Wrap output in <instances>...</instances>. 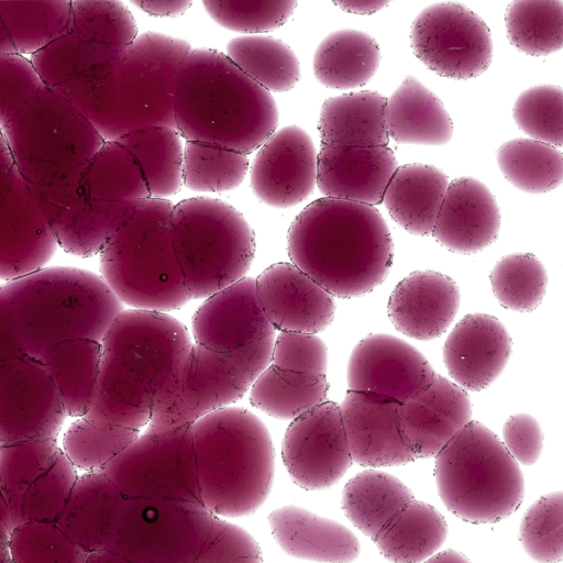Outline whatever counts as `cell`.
Returning a JSON list of instances; mask_svg holds the SVG:
<instances>
[{"label": "cell", "mask_w": 563, "mask_h": 563, "mask_svg": "<svg viewBox=\"0 0 563 563\" xmlns=\"http://www.w3.org/2000/svg\"><path fill=\"white\" fill-rule=\"evenodd\" d=\"M287 251L290 263L340 298L373 290L394 260L389 229L376 208L329 197L297 214L287 232Z\"/></svg>", "instance_id": "6da1fadb"}, {"label": "cell", "mask_w": 563, "mask_h": 563, "mask_svg": "<svg viewBox=\"0 0 563 563\" xmlns=\"http://www.w3.org/2000/svg\"><path fill=\"white\" fill-rule=\"evenodd\" d=\"M191 344L186 327L168 313L123 309L100 341L96 389L84 416L146 428L154 396Z\"/></svg>", "instance_id": "7a4b0ae2"}, {"label": "cell", "mask_w": 563, "mask_h": 563, "mask_svg": "<svg viewBox=\"0 0 563 563\" xmlns=\"http://www.w3.org/2000/svg\"><path fill=\"white\" fill-rule=\"evenodd\" d=\"M175 129L186 141L250 154L276 131L272 93L217 49L192 48L175 90Z\"/></svg>", "instance_id": "3957f363"}, {"label": "cell", "mask_w": 563, "mask_h": 563, "mask_svg": "<svg viewBox=\"0 0 563 563\" xmlns=\"http://www.w3.org/2000/svg\"><path fill=\"white\" fill-rule=\"evenodd\" d=\"M0 305L11 318L23 353L37 360L63 341L100 342L123 310L100 275L69 266L44 267L3 283Z\"/></svg>", "instance_id": "277c9868"}, {"label": "cell", "mask_w": 563, "mask_h": 563, "mask_svg": "<svg viewBox=\"0 0 563 563\" xmlns=\"http://www.w3.org/2000/svg\"><path fill=\"white\" fill-rule=\"evenodd\" d=\"M179 37L145 32L88 76L89 113L108 141L148 126L175 128L178 70L191 52Z\"/></svg>", "instance_id": "5b68a950"}, {"label": "cell", "mask_w": 563, "mask_h": 563, "mask_svg": "<svg viewBox=\"0 0 563 563\" xmlns=\"http://www.w3.org/2000/svg\"><path fill=\"white\" fill-rule=\"evenodd\" d=\"M202 505L217 517L255 512L268 497L275 452L264 422L245 408L224 407L192 423Z\"/></svg>", "instance_id": "8992f818"}, {"label": "cell", "mask_w": 563, "mask_h": 563, "mask_svg": "<svg viewBox=\"0 0 563 563\" xmlns=\"http://www.w3.org/2000/svg\"><path fill=\"white\" fill-rule=\"evenodd\" d=\"M168 199L139 201L100 254V276L130 309L168 312L191 298L175 253Z\"/></svg>", "instance_id": "52a82bcc"}, {"label": "cell", "mask_w": 563, "mask_h": 563, "mask_svg": "<svg viewBox=\"0 0 563 563\" xmlns=\"http://www.w3.org/2000/svg\"><path fill=\"white\" fill-rule=\"evenodd\" d=\"M434 478L444 506L471 523H495L515 512L525 478L501 440L470 421L435 455Z\"/></svg>", "instance_id": "ba28073f"}, {"label": "cell", "mask_w": 563, "mask_h": 563, "mask_svg": "<svg viewBox=\"0 0 563 563\" xmlns=\"http://www.w3.org/2000/svg\"><path fill=\"white\" fill-rule=\"evenodd\" d=\"M170 230L187 291L209 298L245 278L255 235L244 216L227 201L187 198L173 206Z\"/></svg>", "instance_id": "9c48e42d"}, {"label": "cell", "mask_w": 563, "mask_h": 563, "mask_svg": "<svg viewBox=\"0 0 563 563\" xmlns=\"http://www.w3.org/2000/svg\"><path fill=\"white\" fill-rule=\"evenodd\" d=\"M217 518L201 504L126 500L102 549L130 563H194Z\"/></svg>", "instance_id": "30bf717a"}, {"label": "cell", "mask_w": 563, "mask_h": 563, "mask_svg": "<svg viewBox=\"0 0 563 563\" xmlns=\"http://www.w3.org/2000/svg\"><path fill=\"white\" fill-rule=\"evenodd\" d=\"M195 343L222 357L250 389L271 363L276 330L264 314L255 280L245 277L214 294L196 310Z\"/></svg>", "instance_id": "8fae6325"}, {"label": "cell", "mask_w": 563, "mask_h": 563, "mask_svg": "<svg viewBox=\"0 0 563 563\" xmlns=\"http://www.w3.org/2000/svg\"><path fill=\"white\" fill-rule=\"evenodd\" d=\"M103 471L126 500L163 499L202 505L192 424L140 434Z\"/></svg>", "instance_id": "7c38bea8"}, {"label": "cell", "mask_w": 563, "mask_h": 563, "mask_svg": "<svg viewBox=\"0 0 563 563\" xmlns=\"http://www.w3.org/2000/svg\"><path fill=\"white\" fill-rule=\"evenodd\" d=\"M249 391L218 354L192 343L153 398L146 433L189 426L238 401Z\"/></svg>", "instance_id": "4fadbf2b"}, {"label": "cell", "mask_w": 563, "mask_h": 563, "mask_svg": "<svg viewBox=\"0 0 563 563\" xmlns=\"http://www.w3.org/2000/svg\"><path fill=\"white\" fill-rule=\"evenodd\" d=\"M413 54L439 76L465 80L482 75L493 59V40L486 23L459 2L424 8L410 27Z\"/></svg>", "instance_id": "5bb4252c"}, {"label": "cell", "mask_w": 563, "mask_h": 563, "mask_svg": "<svg viewBox=\"0 0 563 563\" xmlns=\"http://www.w3.org/2000/svg\"><path fill=\"white\" fill-rule=\"evenodd\" d=\"M66 413L47 368L22 354L0 375V446L57 440Z\"/></svg>", "instance_id": "9a60e30c"}, {"label": "cell", "mask_w": 563, "mask_h": 563, "mask_svg": "<svg viewBox=\"0 0 563 563\" xmlns=\"http://www.w3.org/2000/svg\"><path fill=\"white\" fill-rule=\"evenodd\" d=\"M282 459L292 482L307 490L333 486L353 461L340 405L325 400L292 419L282 443Z\"/></svg>", "instance_id": "2e32d148"}, {"label": "cell", "mask_w": 563, "mask_h": 563, "mask_svg": "<svg viewBox=\"0 0 563 563\" xmlns=\"http://www.w3.org/2000/svg\"><path fill=\"white\" fill-rule=\"evenodd\" d=\"M317 155L302 128L290 124L276 130L252 162L250 184L254 196L277 209L305 201L317 185Z\"/></svg>", "instance_id": "e0dca14e"}, {"label": "cell", "mask_w": 563, "mask_h": 563, "mask_svg": "<svg viewBox=\"0 0 563 563\" xmlns=\"http://www.w3.org/2000/svg\"><path fill=\"white\" fill-rule=\"evenodd\" d=\"M435 375L428 360L408 342L373 333L353 349L347 363L349 390L368 391L402 402Z\"/></svg>", "instance_id": "ac0fdd59"}, {"label": "cell", "mask_w": 563, "mask_h": 563, "mask_svg": "<svg viewBox=\"0 0 563 563\" xmlns=\"http://www.w3.org/2000/svg\"><path fill=\"white\" fill-rule=\"evenodd\" d=\"M255 280L258 303L275 330L317 334L333 321V296L292 263H275Z\"/></svg>", "instance_id": "d6986e66"}, {"label": "cell", "mask_w": 563, "mask_h": 563, "mask_svg": "<svg viewBox=\"0 0 563 563\" xmlns=\"http://www.w3.org/2000/svg\"><path fill=\"white\" fill-rule=\"evenodd\" d=\"M352 461L364 467L415 461L400 426V402L368 391L347 390L340 405Z\"/></svg>", "instance_id": "ffe728a7"}, {"label": "cell", "mask_w": 563, "mask_h": 563, "mask_svg": "<svg viewBox=\"0 0 563 563\" xmlns=\"http://www.w3.org/2000/svg\"><path fill=\"white\" fill-rule=\"evenodd\" d=\"M400 426L415 459L435 456L472 421V404L466 390L435 373L399 409Z\"/></svg>", "instance_id": "44dd1931"}, {"label": "cell", "mask_w": 563, "mask_h": 563, "mask_svg": "<svg viewBox=\"0 0 563 563\" xmlns=\"http://www.w3.org/2000/svg\"><path fill=\"white\" fill-rule=\"evenodd\" d=\"M512 350L505 325L486 313H468L453 328L443 345V362L464 390L486 389L506 367Z\"/></svg>", "instance_id": "7402d4cb"}, {"label": "cell", "mask_w": 563, "mask_h": 563, "mask_svg": "<svg viewBox=\"0 0 563 563\" xmlns=\"http://www.w3.org/2000/svg\"><path fill=\"white\" fill-rule=\"evenodd\" d=\"M500 210L495 196L478 179L459 177L449 183L432 236L446 250L474 254L495 242Z\"/></svg>", "instance_id": "603a6c76"}, {"label": "cell", "mask_w": 563, "mask_h": 563, "mask_svg": "<svg viewBox=\"0 0 563 563\" xmlns=\"http://www.w3.org/2000/svg\"><path fill=\"white\" fill-rule=\"evenodd\" d=\"M398 163L388 146L321 145L317 155V186L324 197L375 206Z\"/></svg>", "instance_id": "cb8c5ba5"}, {"label": "cell", "mask_w": 563, "mask_h": 563, "mask_svg": "<svg viewBox=\"0 0 563 563\" xmlns=\"http://www.w3.org/2000/svg\"><path fill=\"white\" fill-rule=\"evenodd\" d=\"M460 307V288L448 275L416 271L400 280L389 296L387 311L402 334L430 341L442 335Z\"/></svg>", "instance_id": "d4e9b609"}, {"label": "cell", "mask_w": 563, "mask_h": 563, "mask_svg": "<svg viewBox=\"0 0 563 563\" xmlns=\"http://www.w3.org/2000/svg\"><path fill=\"white\" fill-rule=\"evenodd\" d=\"M272 536L288 555L320 563H351L360 541L342 523L296 505H285L267 517Z\"/></svg>", "instance_id": "484cf974"}, {"label": "cell", "mask_w": 563, "mask_h": 563, "mask_svg": "<svg viewBox=\"0 0 563 563\" xmlns=\"http://www.w3.org/2000/svg\"><path fill=\"white\" fill-rule=\"evenodd\" d=\"M125 501L104 471L78 473L56 525L87 553L100 550Z\"/></svg>", "instance_id": "4316f807"}, {"label": "cell", "mask_w": 563, "mask_h": 563, "mask_svg": "<svg viewBox=\"0 0 563 563\" xmlns=\"http://www.w3.org/2000/svg\"><path fill=\"white\" fill-rule=\"evenodd\" d=\"M449 178L438 167L411 163L398 166L382 202L391 219L407 232L432 235Z\"/></svg>", "instance_id": "83f0119b"}, {"label": "cell", "mask_w": 563, "mask_h": 563, "mask_svg": "<svg viewBox=\"0 0 563 563\" xmlns=\"http://www.w3.org/2000/svg\"><path fill=\"white\" fill-rule=\"evenodd\" d=\"M388 136L400 144L443 145L453 122L442 101L413 76H407L386 99Z\"/></svg>", "instance_id": "f1b7e54d"}, {"label": "cell", "mask_w": 563, "mask_h": 563, "mask_svg": "<svg viewBox=\"0 0 563 563\" xmlns=\"http://www.w3.org/2000/svg\"><path fill=\"white\" fill-rule=\"evenodd\" d=\"M386 98L377 91L349 92L328 98L320 110L321 145L387 146Z\"/></svg>", "instance_id": "f546056e"}, {"label": "cell", "mask_w": 563, "mask_h": 563, "mask_svg": "<svg viewBox=\"0 0 563 563\" xmlns=\"http://www.w3.org/2000/svg\"><path fill=\"white\" fill-rule=\"evenodd\" d=\"M380 63V48L366 32L342 29L327 35L312 58L316 79L332 89L346 90L364 86Z\"/></svg>", "instance_id": "4dcf8cb0"}, {"label": "cell", "mask_w": 563, "mask_h": 563, "mask_svg": "<svg viewBox=\"0 0 563 563\" xmlns=\"http://www.w3.org/2000/svg\"><path fill=\"white\" fill-rule=\"evenodd\" d=\"M448 537V523L433 506L412 499L373 539L390 563H421L433 555Z\"/></svg>", "instance_id": "1f68e13d"}, {"label": "cell", "mask_w": 563, "mask_h": 563, "mask_svg": "<svg viewBox=\"0 0 563 563\" xmlns=\"http://www.w3.org/2000/svg\"><path fill=\"white\" fill-rule=\"evenodd\" d=\"M413 498L397 477L376 470L357 473L342 490L346 518L372 540Z\"/></svg>", "instance_id": "d6a6232c"}, {"label": "cell", "mask_w": 563, "mask_h": 563, "mask_svg": "<svg viewBox=\"0 0 563 563\" xmlns=\"http://www.w3.org/2000/svg\"><path fill=\"white\" fill-rule=\"evenodd\" d=\"M100 342L90 339L63 341L41 358L59 394L67 418L84 416L92 401L99 363Z\"/></svg>", "instance_id": "836d02e7"}, {"label": "cell", "mask_w": 563, "mask_h": 563, "mask_svg": "<svg viewBox=\"0 0 563 563\" xmlns=\"http://www.w3.org/2000/svg\"><path fill=\"white\" fill-rule=\"evenodd\" d=\"M136 161L150 197L167 199L183 186L184 148L175 128L148 126L117 140Z\"/></svg>", "instance_id": "e575fe53"}, {"label": "cell", "mask_w": 563, "mask_h": 563, "mask_svg": "<svg viewBox=\"0 0 563 563\" xmlns=\"http://www.w3.org/2000/svg\"><path fill=\"white\" fill-rule=\"evenodd\" d=\"M225 55L246 76L268 92L294 89L301 78L300 62L292 48L268 35H242L227 45Z\"/></svg>", "instance_id": "d590c367"}, {"label": "cell", "mask_w": 563, "mask_h": 563, "mask_svg": "<svg viewBox=\"0 0 563 563\" xmlns=\"http://www.w3.org/2000/svg\"><path fill=\"white\" fill-rule=\"evenodd\" d=\"M250 402L262 412L283 420H292L327 400V376L278 368L272 364L250 387Z\"/></svg>", "instance_id": "8d00e7d4"}, {"label": "cell", "mask_w": 563, "mask_h": 563, "mask_svg": "<svg viewBox=\"0 0 563 563\" xmlns=\"http://www.w3.org/2000/svg\"><path fill=\"white\" fill-rule=\"evenodd\" d=\"M496 158L504 177L525 192L545 194L562 183V152L549 144L532 139H512L499 146Z\"/></svg>", "instance_id": "74e56055"}, {"label": "cell", "mask_w": 563, "mask_h": 563, "mask_svg": "<svg viewBox=\"0 0 563 563\" xmlns=\"http://www.w3.org/2000/svg\"><path fill=\"white\" fill-rule=\"evenodd\" d=\"M140 434L135 429L81 416L64 429L59 446L78 473L97 472L103 471Z\"/></svg>", "instance_id": "f35d334b"}, {"label": "cell", "mask_w": 563, "mask_h": 563, "mask_svg": "<svg viewBox=\"0 0 563 563\" xmlns=\"http://www.w3.org/2000/svg\"><path fill=\"white\" fill-rule=\"evenodd\" d=\"M507 37L512 46L531 56L558 52L563 43V2L512 1L505 12Z\"/></svg>", "instance_id": "ab89813d"}, {"label": "cell", "mask_w": 563, "mask_h": 563, "mask_svg": "<svg viewBox=\"0 0 563 563\" xmlns=\"http://www.w3.org/2000/svg\"><path fill=\"white\" fill-rule=\"evenodd\" d=\"M250 168L246 154L216 145L186 141L183 185L196 192H224L239 187Z\"/></svg>", "instance_id": "60d3db41"}, {"label": "cell", "mask_w": 563, "mask_h": 563, "mask_svg": "<svg viewBox=\"0 0 563 563\" xmlns=\"http://www.w3.org/2000/svg\"><path fill=\"white\" fill-rule=\"evenodd\" d=\"M489 280L500 306L517 312H530L544 298L548 274L536 255L512 253L495 264Z\"/></svg>", "instance_id": "b9f144b4"}, {"label": "cell", "mask_w": 563, "mask_h": 563, "mask_svg": "<svg viewBox=\"0 0 563 563\" xmlns=\"http://www.w3.org/2000/svg\"><path fill=\"white\" fill-rule=\"evenodd\" d=\"M77 477V470L60 449L47 470L23 492L12 528L23 522L56 523Z\"/></svg>", "instance_id": "7bdbcfd3"}, {"label": "cell", "mask_w": 563, "mask_h": 563, "mask_svg": "<svg viewBox=\"0 0 563 563\" xmlns=\"http://www.w3.org/2000/svg\"><path fill=\"white\" fill-rule=\"evenodd\" d=\"M59 451L57 440L0 446V495L8 508L11 522L23 492L47 470Z\"/></svg>", "instance_id": "ee69618b"}, {"label": "cell", "mask_w": 563, "mask_h": 563, "mask_svg": "<svg viewBox=\"0 0 563 563\" xmlns=\"http://www.w3.org/2000/svg\"><path fill=\"white\" fill-rule=\"evenodd\" d=\"M10 563H84L87 552L56 523L23 522L7 543Z\"/></svg>", "instance_id": "f6af8a7d"}, {"label": "cell", "mask_w": 563, "mask_h": 563, "mask_svg": "<svg viewBox=\"0 0 563 563\" xmlns=\"http://www.w3.org/2000/svg\"><path fill=\"white\" fill-rule=\"evenodd\" d=\"M562 492L540 497L525 512L519 540L532 560L538 563H559L562 560Z\"/></svg>", "instance_id": "bcb514c9"}, {"label": "cell", "mask_w": 563, "mask_h": 563, "mask_svg": "<svg viewBox=\"0 0 563 563\" xmlns=\"http://www.w3.org/2000/svg\"><path fill=\"white\" fill-rule=\"evenodd\" d=\"M202 5L208 15L220 26L243 33L260 34L283 26L294 14L297 2L292 0H207Z\"/></svg>", "instance_id": "7dc6e473"}, {"label": "cell", "mask_w": 563, "mask_h": 563, "mask_svg": "<svg viewBox=\"0 0 563 563\" xmlns=\"http://www.w3.org/2000/svg\"><path fill=\"white\" fill-rule=\"evenodd\" d=\"M563 93L559 86L538 85L522 91L512 107L516 124L532 140L562 146Z\"/></svg>", "instance_id": "c3c4849f"}, {"label": "cell", "mask_w": 563, "mask_h": 563, "mask_svg": "<svg viewBox=\"0 0 563 563\" xmlns=\"http://www.w3.org/2000/svg\"><path fill=\"white\" fill-rule=\"evenodd\" d=\"M194 563H263V559L251 533L218 517Z\"/></svg>", "instance_id": "681fc988"}, {"label": "cell", "mask_w": 563, "mask_h": 563, "mask_svg": "<svg viewBox=\"0 0 563 563\" xmlns=\"http://www.w3.org/2000/svg\"><path fill=\"white\" fill-rule=\"evenodd\" d=\"M269 364L291 372L327 376L328 349L317 334L279 332Z\"/></svg>", "instance_id": "f907efd6"}, {"label": "cell", "mask_w": 563, "mask_h": 563, "mask_svg": "<svg viewBox=\"0 0 563 563\" xmlns=\"http://www.w3.org/2000/svg\"><path fill=\"white\" fill-rule=\"evenodd\" d=\"M503 444L517 463L533 465L543 448L542 428L531 415L515 413L503 427Z\"/></svg>", "instance_id": "816d5d0a"}, {"label": "cell", "mask_w": 563, "mask_h": 563, "mask_svg": "<svg viewBox=\"0 0 563 563\" xmlns=\"http://www.w3.org/2000/svg\"><path fill=\"white\" fill-rule=\"evenodd\" d=\"M22 354L24 353L11 318L0 305V375L15 357Z\"/></svg>", "instance_id": "f5cc1de1"}, {"label": "cell", "mask_w": 563, "mask_h": 563, "mask_svg": "<svg viewBox=\"0 0 563 563\" xmlns=\"http://www.w3.org/2000/svg\"><path fill=\"white\" fill-rule=\"evenodd\" d=\"M132 3L150 15L174 18L185 13L192 2L187 0H141L132 1Z\"/></svg>", "instance_id": "db71d44e"}, {"label": "cell", "mask_w": 563, "mask_h": 563, "mask_svg": "<svg viewBox=\"0 0 563 563\" xmlns=\"http://www.w3.org/2000/svg\"><path fill=\"white\" fill-rule=\"evenodd\" d=\"M333 3L350 13L372 14L387 7L389 2L380 0H342Z\"/></svg>", "instance_id": "11a10c76"}, {"label": "cell", "mask_w": 563, "mask_h": 563, "mask_svg": "<svg viewBox=\"0 0 563 563\" xmlns=\"http://www.w3.org/2000/svg\"><path fill=\"white\" fill-rule=\"evenodd\" d=\"M84 563H130V562L110 550L100 549V550H96V551L87 553Z\"/></svg>", "instance_id": "9f6ffc18"}, {"label": "cell", "mask_w": 563, "mask_h": 563, "mask_svg": "<svg viewBox=\"0 0 563 563\" xmlns=\"http://www.w3.org/2000/svg\"><path fill=\"white\" fill-rule=\"evenodd\" d=\"M423 563H472L467 556L456 550H444L428 558Z\"/></svg>", "instance_id": "6f0895ef"}, {"label": "cell", "mask_w": 563, "mask_h": 563, "mask_svg": "<svg viewBox=\"0 0 563 563\" xmlns=\"http://www.w3.org/2000/svg\"><path fill=\"white\" fill-rule=\"evenodd\" d=\"M11 529V518L4 500L0 495V548L7 547Z\"/></svg>", "instance_id": "680465c9"}, {"label": "cell", "mask_w": 563, "mask_h": 563, "mask_svg": "<svg viewBox=\"0 0 563 563\" xmlns=\"http://www.w3.org/2000/svg\"><path fill=\"white\" fill-rule=\"evenodd\" d=\"M0 563H10L7 547L0 548Z\"/></svg>", "instance_id": "91938a15"}]
</instances>
